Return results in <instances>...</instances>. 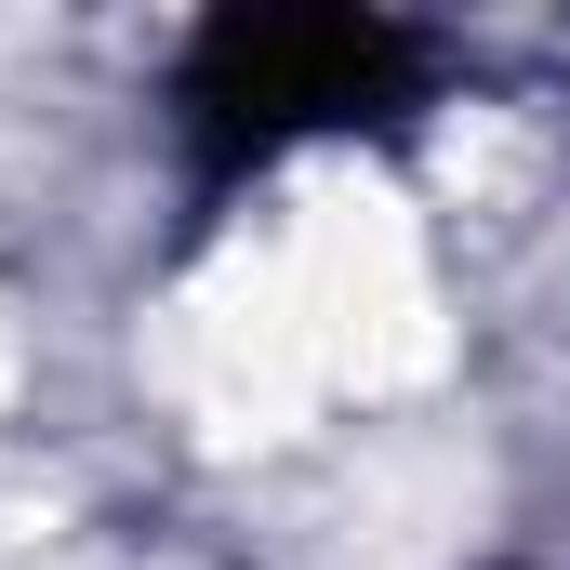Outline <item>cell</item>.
<instances>
[{
  "label": "cell",
  "mask_w": 570,
  "mask_h": 570,
  "mask_svg": "<svg viewBox=\"0 0 570 570\" xmlns=\"http://www.w3.org/2000/svg\"><path fill=\"white\" fill-rule=\"evenodd\" d=\"M412 67H425V40L385 13H226L186 53V134L213 146V173H239V159H279L292 134L399 107Z\"/></svg>",
  "instance_id": "cell-1"
}]
</instances>
